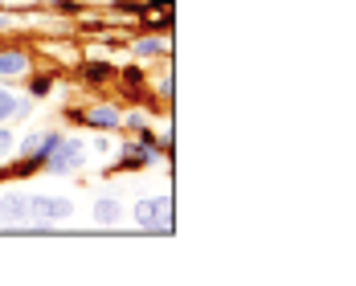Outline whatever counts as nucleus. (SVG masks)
<instances>
[{"instance_id":"obj_3","label":"nucleus","mask_w":356,"mask_h":286,"mask_svg":"<svg viewBox=\"0 0 356 286\" xmlns=\"http://www.w3.org/2000/svg\"><path fill=\"white\" fill-rule=\"evenodd\" d=\"M78 160H82V143L66 140V143H58V147L49 151V164H45V168H49V172H70Z\"/></svg>"},{"instance_id":"obj_12","label":"nucleus","mask_w":356,"mask_h":286,"mask_svg":"<svg viewBox=\"0 0 356 286\" xmlns=\"http://www.w3.org/2000/svg\"><path fill=\"white\" fill-rule=\"evenodd\" d=\"M8 147H13V135H8V131H0V155H4Z\"/></svg>"},{"instance_id":"obj_9","label":"nucleus","mask_w":356,"mask_h":286,"mask_svg":"<svg viewBox=\"0 0 356 286\" xmlns=\"http://www.w3.org/2000/svg\"><path fill=\"white\" fill-rule=\"evenodd\" d=\"M147 160H152V151H140V147H131V151L123 155V164H127V168H140V164H147Z\"/></svg>"},{"instance_id":"obj_4","label":"nucleus","mask_w":356,"mask_h":286,"mask_svg":"<svg viewBox=\"0 0 356 286\" xmlns=\"http://www.w3.org/2000/svg\"><path fill=\"white\" fill-rule=\"evenodd\" d=\"M29 217V196H4L0 201V221H25Z\"/></svg>"},{"instance_id":"obj_2","label":"nucleus","mask_w":356,"mask_h":286,"mask_svg":"<svg viewBox=\"0 0 356 286\" xmlns=\"http://www.w3.org/2000/svg\"><path fill=\"white\" fill-rule=\"evenodd\" d=\"M29 217L62 221V217H70V201H62V196H33V201H29Z\"/></svg>"},{"instance_id":"obj_8","label":"nucleus","mask_w":356,"mask_h":286,"mask_svg":"<svg viewBox=\"0 0 356 286\" xmlns=\"http://www.w3.org/2000/svg\"><path fill=\"white\" fill-rule=\"evenodd\" d=\"M21 110V103L8 94V90H0V119H8V115H17Z\"/></svg>"},{"instance_id":"obj_11","label":"nucleus","mask_w":356,"mask_h":286,"mask_svg":"<svg viewBox=\"0 0 356 286\" xmlns=\"http://www.w3.org/2000/svg\"><path fill=\"white\" fill-rule=\"evenodd\" d=\"M86 78H90V82H99V78H107V66H90V70H86Z\"/></svg>"},{"instance_id":"obj_1","label":"nucleus","mask_w":356,"mask_h":286,"mask_svg":"<svg viewBox=\"0 0 356 286\" xmlns=\"http://www.w3.org/2000/svg\"><path fill=\"white\" fill-rule=\"evenodd\" d=\"M136 221L147 225V229H156V233H168L172 229V201L168 196H147L136 205Z\"/></svg>"},{"instance_id":"obj_10","label":"nucleus","mask_w":356,"mask_h":286,"mask_svg":"<svg viewBox=\"0 0 356 286\" xmlns=\"http://www.w3.org/2000/svg\"><path fill=\"white\" fill-rule=\"evenodd\" d=\"M136 53H140V58H156V53H164V45H160V41H140Z\"/></svg>"},{"instance_id":"obj_6","label":"nucleus","mask_w":356,"mask_h":286,"mask_svg":"<svg viewBox=\"0 0 356 286\" xmlns=\"http://www.w3.org/2000/svg\"><path fill=\"white\" fill-rule=\"evenodd\" d=\"M119 213H123L119 201H99V205H95V221H99V225H115Z\"/></svg>"},{"instance_id":"obj_5","label":"nucleus","mask_w":356,"mask_h":286,"mask_svg":"<svg viewBox=\"0 0 356 286\" xmlns=\"http://www.w3.org/2000/svg\"><path fill=\"white\" fill-rule=\"evenodd\" d=\"M25 74V53H0V78Z\"/></svg>"},{"instance_id":"obj_7","label":"nucleus","mask_w":356,"mask_h":286,"mask_svg":"<svg viewBox=\"0 0 356 286\" xmlns=\"http://www.w3.org/2000/svg\"><path fill=\"white\" fill-rule=\"evenodd\" d=\"M90 123H95V127H115L119 115H115L111 107H99V110H90Z\"/></svg>"}]
</instances>
